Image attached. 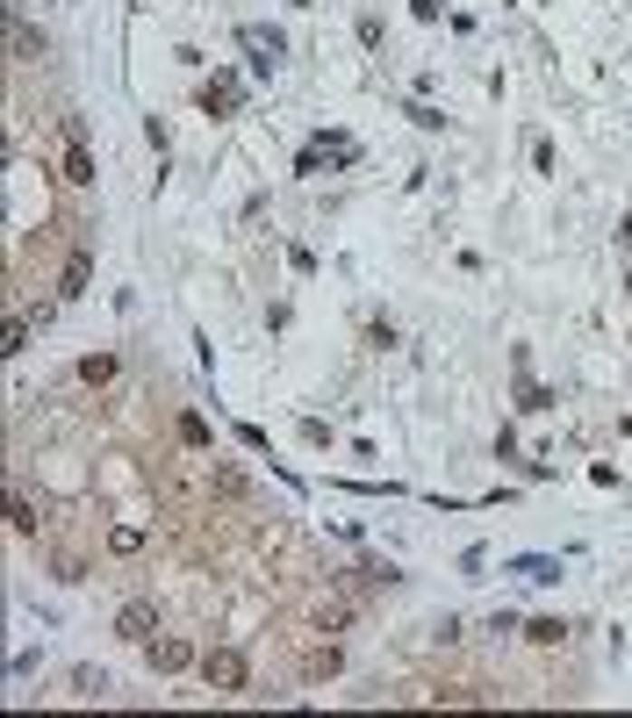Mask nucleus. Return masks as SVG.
Returning <instances> with one entry per match:
<instances>
[{"label": "nucleus", "mask_w": 632, "mask_h": 718, "mask_svg": "<svg viewBox=\"0 0 632 718\" xmlns=\"http://www.w3.org/2000/svg\"><path fill=\"white\" fill-rule=\"evenodd\" d=\"M202 675H209L215 690H244V661H237V654H230V646H215L209 661H202Z\"/></svg>", "instance_id": "nucleus-1"}, {"label": "nucleus", "mask_w": 632, "mask_h": 718, "mask_svg": "<svg viewBox=\"0 0 632 718\" xmlns=\"http://www.w3.org/2000/svg\"><path fill=\"white\" fill-rule=\"evenodd\" d=\"M65 137H72V144H65V180H72V187H87V180H94V166H87V151H80V122H65Z\"/></svg>", "instance_id": "nucleus-2"}, {"label": "nucleus", "mask_w": 632, "mask_h": 718, "mask_svg": "<svg viewBox=\"0 0 632 718\" xmlns=\"http://www.w3.org/2000/svg\"><path fill=\"white\" fill-rule=\"evenodd\" d=\"M115 632H122V639H151V632H158V617L144 611V604H129V611L115 617Z\"/></svg>", "instance_id": "nucleus-3"}, {"label": "nucleus", "mask_w": 632, "mask_h": 718, "mask_svg": "<svg viewBox=\"0 0 632 718\" xmlns=\"http://www.w3.org/2000/svg\"><path fill=\"white\" fill-rule=\"evenodd\" d=\"M151 661H158V668H187V661H195V646H187V639H158V646H151Z\"/></svg>", "instance_id": "nucleus-4"}, {"label": "nucleus", "mask_w": 632, "mask_h": 718, "mask_svg": "<svg viewBox=\"0 0 632 718\" xmlns=\"http://www.w3.org/2000/svg\"><path fill=\"white\" fill-rule=\"evenodd\" d=\"M80 381H87V388H94V381H115V359H108V352H101V359H87V367H80Z\"/></svg>", "instance_id": "nucleus-5"}, {"label": "nucleus", "mask_w": 632, "mask_h": 718, "mask_svg": "<svg viewBox=\"0 0 632 718\" xmlns=\"http://www.w3.org/2000/svg\"><path fill=\"white\" fill-rule=\"evenodd\" d=\"M14 51H22V58H43V36H36V29H22V22H14Z\"/></svg>", "instance_id": "nucleus-6"}, {"label": "nucleus", "mask_w": 632, "mask_h": 718, "mask_svg": "<svg viewBox=\"0 0 632 718\" xmlns=\"http://www.w3.org/2000/svg\"><path fill=\"white\" fill-rule=\"evenodd\" d=\"M80 281H87V252H72V266H65V288H58V295H80Z\"/></svg>", "instance_id": "nucleus-7"}, {"label": "nucleus", "mask_w": 632, "mask_h": 718, "mask_svg": "<svg viewBox=\"0 0 632 718\" xmlns=\"http://www.w3.org/2000/svg\"><path fill=\"white\" fill-rule=\"evenodd\" d=\"M72 690H80V697H101V690H108L101 668H80V675H72Z\"/></svg>", "instance_id": "nucleus-8"}]
</instances>
